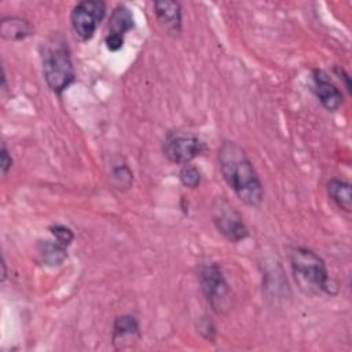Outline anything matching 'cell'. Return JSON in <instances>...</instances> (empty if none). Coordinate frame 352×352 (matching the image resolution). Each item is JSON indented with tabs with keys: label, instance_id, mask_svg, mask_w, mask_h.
<instances>
[{
	"label": "cell",
	"instance_id": "1",
	"mask_svg": "<svg viewBox=\"0 0 352 352\" xmlns=\"http://www.w3.org/2000/svg\"><path fill=\"white\" fill-rule=\"evenodd\" d=\"M219 168L227 186L246 206L260 208L264 198L263 183L246 151L232 140L219 147Z\"/></svg>",
	"mask_w": 352,
	"mask_h": 352
},
{
	"label": "cell",
	"instance_id": "2",
	"mask_svg": "<svg viewBox=\"0 0 352 352\" xmlns=\"http://www.w3.org/2000/svg\"><path fill=\"white\" fill-rule=\"evenodd\" d=\"M290 265L294 279L307 294L337 293V285L333 282L324 260L312 249L297 246L290 252Z\"/></svg>",
	"mask_w": 352,
	"mask_h": 352
},
{
	"label": "cell",
	"instance_id": "3",
	"mask_svg": "<svg viewBox=\"0 0 352 352\" xmlns=\"http://www.w3.org/2000/svg\"><path fill=\"white\" fill-rule=\"evenodd\" d=\"M41 63L47 87L60 96L76 80L67 43L62 37L54 36L41 48Z\"/></svg>",
	"mask_w": 352,
	"mask_h": 352
},
{
	"label": "cell",
	"instance_id": "4",
	"mask_svg": "<svg viewBox=\"0 0 352 352\" xmlns=\"http://www.w3.org/2000/svg\"><path fill=\"white\" fill-rule=\"evenodd\" d=\"M201 292L214 314L226 315L232 307V292L217 263L201 264L197 272Z\"/></svg>",
	"mask_w": 352,
	"mask_h": 352
},
{
	"label": "cell",
	"instance_id": "5",
	"mask_svg": "<svg viewBox=\"0 0 352 352\" xmlns=\"http://www.w3.org/2000/svg\"><path fill=\"white\" fill-rule=\"evenodd\" d=\"M206 150L204 140L195 133L173 129L168 131L162 142L164 157L175 165L191 164L192 160L202 155Z\"/></svg>",
	"mask_w": 352,
	"mask_h": 352
},
{
	"label": "cell",
	"instance_id": "6",
	"mask_svg": "<svg viewBox=\"0 0 352 352\" xmlns=\"http://www.w3.org/2000/svg\"><path fill=\"white\" fill-rule=\"evenodd\" d=\"M212 221L216 230L232 243L242 242L249 236V230L241 213L221 197L212 204Z\"/></svg>",
	"mask_w": 352,
	"mask_h": 352
},
{
	"label": "cell",
	"instance_id": "7",
	"mask_svg": "<svg viewBox=\"0 0 352 352\" xmlns=\"http://www.w3.org/2000/svg\"><path fill=\"white\" fill-rule=\"evenodd\" d=\"M106 3L102 0H82L70 12V25L81 41H89L106 15Z\"/></svg>",
	"mask_w": 352,
	"mask_h": 352
},
{
	"label": "cell",
	"instance_id": "8",
	"mask_svg": "<svg viewBox=\"0 0 352 352\" xmlns=\"http://www.w3.org/2000/svg\"><path fill=\"white\" fill-rule=\"evenodd\" d=\"M135 28V19L131 10L125 4H118L111 11L109 18L107 30L104 36L106 48L111 52H117L124 45L125 34Z\"/></svg>",
	"mask_w": 352,
	"mask_h": 352
},
{
	"label": "cell",
	"instance_id": "9",
	"mask_svg": "<svg viewBox=\"0 0 352 352\" xmlns=\"http://www.w3.org/2000/svg\"><path fill=\"white\" fill-rule=\"evenodd\" d=\"M142 331L136 316L122 314L114 318L111 327V344L116 351L132 348L133 344L140 341Z\"/></svg>",
	"mask_w": 352,
	"mask_h": 352
},
{
	"label": "cell",
	"instance_id": "10",
	"mask_svg": "<svg viewBox=\"0 0 352 352\" xmlns=\"http://www.w3.org/2000/svg\"><path fill=\"white\" fill-rule=\"evenodd\" d=\"M312 91L327 111H337L344 103L342 92L330 80L327 73L320 69L312 72Z\"/></svg>",
	"mask_w": 352,
	"mask_h": 352
},
{
	"label": "cell",
	"instance_id": "11",
	"mask_svg": "<svg viewBox=\"0 0 352 352\" xmlns=\"http://www.w3.org/2000/svg\"><path fill=\"white\" fill-rule=\"evenodd\" d=\"M154 14L164 30L170 36H179L183 29L182 6L173 0H157L153 4Z\"/></svg>",
	"mask_w": 352,
	"mask_h": 352
},
{
	"label": "cell",
	"instance_id": "12",
	"mask_svg": "<svg viewBox=\"0 0 352 352\" xmlns=\"http://www.w3.org/2000/svg\"><path fill=\"white\" fill-rule=\"evenodd\" d=\"M33 25L22 16H4L0 21V36L8 41H19L32 36Z\"/></svg>",
	"mask_w": 352,
	"mask_h": 352
},
{
	"label": "cell",
	"instance_id": "13",
	"mask_svg": "<svg viewBox=\"0 0 352 352\" xmlns=\"http://www.w3.org/2000/svg\"><path fill=\"white\" fill-rule=\"evenodd\" d=\"M329 198L336 204L338 209L345 213L352 212V188L346 180L333 177L326 184Z\"/></svg>",
	"mask_w": 352,
	"mask_h": 352
},
{
	"label": "cell",
	"instance_id": "14",
	"mask_svg": "<svg viewBox=\"0 0 352 352\" xmlns=\"http://www.w3.org/2000/svg\"><path fill=\"white\" fill-rule=\"evenodd\" d=\"M37 253L40 261L47 267H58L63 264L67 257V246L54 239L40 241L37 243Z\"/></svg>",
	"mask_w": 352,
	"mask_h": 352
},
{
	"label": "cell",
	"instance_id": "15",
	"mask_svg": "<svg viewBox=\"0 0 352 352\" xmlns=\"http://www.w3.org/2000/svg\"><path fill=\"white\" fill-rule=\"evenodd\" d=\"M110 179L111 184L120 191H125L133 184V173L125 164L113 166L110 170Z\"/></svg>",
	"mask_w": 352,
	"mask_h": 352
},
{
	"label": "cell",
	"instance_id": "16",
	"mask_svg": "<svg viewBox=\"0 0 352 352\" xmlns=\"http://www.w3.org/2000/svg\"><path fill=\"white\" fill-rule=\"evenodd\" d=\"M179 180L186 188L194 190V188L199 187L202 175H201V170L195 165L186 164V165H182V168L179 170Z\"/></svg>",
	"mask_w": 352,
	"mask_h": 352
},
{
	"label": "cell",
	"instance_id": "17",
	"mask_svg": "<svg viewBox=\"0 0 352 352\" xmlns=\"http://www.w3.org/2000/svg\"><path fill=\"white\" fill-rule=\"evenodd\" d=\"M48 231L51 232V235L60 243H63L65 246H69L73 239H74V232L72 231V228H69L65 224H59V223H55L52 226L48 227Z\"/></svg>",
	"mask_w": 352,
	"mask_h": 352
},
{
	"label": "cell",
	"instance_id": "18",
	"mask_svg": "<svg viewBox=\"0 0 352 352\" xmlns=\"http://www.w3.org/2000/svg\"><path fill=\"white\" fill-rule=\"evenodd\" d=\"M14 160L12 155L10 153V150L7 148L6 143H1V150H0V168H1V173L3 176H6L8 173V170L12 168Z\"/></svg>",
	"mask_w": 352,
	"mask_h": 352
},
{
	"label": "cell",
	"instance_id": "19",
	"mask_svg": "<svg viewBox=\"0 0 352 352\" xmlns=\"http://www.w3.org/2000/svg\"><path fill=\"white\" fill-rule=\"evenodd\" d=\"M199 331L202 333V336H204L206 340H209V341L213 342L214 334H216V329H214V324H213L210 320L205 319V320H204V324L199 326Z\"/></svg>",
	"mask_w": 352,
	"mask_h": 352
},
{
	"label": "cell",
	"instance_id": "20",
	"mask_svg": "<svg viewBox=\"0 0 352 352\" xmlns=\"http://www.w3.org/2000/svg\"><path fill=\"white\" fill-rule=\"evenodd\" d=\"M333 70H334L336 76H337L340 80L344 81L346 91L351 92V77H349V74L346 73V70H345L342 66H337V65L333 67Z\"/></svg>",
	"mask_w": 352,
	"mask_h": 352
},
{
	"label": "cell",
	"instance_id": "21",
	"mask_svg": "<svg viewBox=\"0 0 352 352\" xmlns=\"http://www.w3.org/2000/svg\"><path fill=\"white\" fill-rule=\"evenodd\" d=\"M1 268H3V272H1V282H4L7 279V264H6V260L3 257L1 260Z\"/></svg>",
	"mask_w": 352,
	"mask_h": 352
}]
</instances>
